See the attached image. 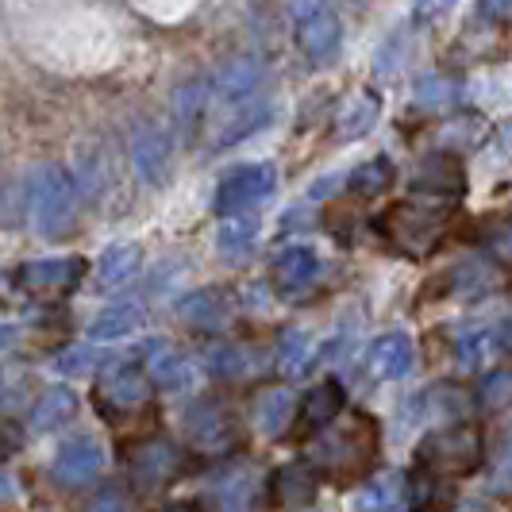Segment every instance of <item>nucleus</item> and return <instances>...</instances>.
<instances>
[{"instance_id":"obj_48","label":"nucleus","mask_w":512,"mask_h":512,"mask_svg":"<svg viewBox=\"0 0 512 512\" xmlns=\"http://www.w3.org/2000/svg\"><path fill=\"white\" fill-rule=\"evenodd\" d=\"M332 189H335V178H320L316 185H312V193H308V197H312V201H320V197H328Z\"/></svg>"},{"instance_id":"obj_8","label":"nucleus","mask_w":512,"mask_h":512,"mask_svg":"<svg viewBox=\"0 0 512 512\" xmlns=\"http://www.w3.org/2000/svg\"><path fill=\"white\" fill-rule=\"evenodd\" d=\"M185 436L205 455H224L239 443V428L220 401H197L185 409Z\"/></svg>"},{"instance_id":"obj_51","label":"nucleus","mask_w":512,"mask_h":512,"mask_svg":"<svg viewBox=\"0 0 512 512\" xmlns=\"http://www.w3.org/2000/svg\"><path fill=\"white\" fill-rule=\"evenodd\" d=\"M509 470V478H512V439L505 443V451H501V474Z\"/></svg>"},{"instance_id":"obj_2","label":"nucleus","mask_w":512,"mask_h":512,"mask_svg":"<svg viewBox=\"0 0 512 512\" xmlns=\"http://www.w3.org/2000/svg\"><path fill=\"white\" fill-rule=\"evenodd\" d=\"M451 224L447 201H397L378 216V235L401 255L424 258L436 251L439 235Z\"/></svg>"},{"instance_id":"obj_36","label":"nucleus","mask_w":512,"mask_h":512,"mask_svg":"<svg viewBox=\"0 0 512 512\" xmlns=\"http://www.w3.org/2000/svg\"><path fill=\"white\" fill-rule=\"evenodd\" d=\"M274 359H278V370L289 374V378L305 374L308 362H312V339H308L301 328H285V332L278 335V351H274Z\"/></svg>"},{"instance_id":"obj_28","label":"nucleus","mask_w":512,"mask_h":512,"mask_svg":"<svg viewBox=\"0 0 512 512\" xmlns=\"http://www.w3.org/2000/svg\"><path fill=\"white\" fill-rule=\"evenodd\" d=\"M212 497H216V509L220 512H247L258 497V474L251 466L228 470V474L216 482Z\"/></svg>"},{"instance_id":"obj_22","label":"nucleus","mask_w":512,"mask_h":512,"mask_svg":"<svg viewBox=\"0 0 512 512\" xmlns=\"http://www.w3.org/2000/svg\"><path fill=\"white\" fill-rule=\"evenodd\" d=\"M293 420H297V397H293V389L278 385V389H266L255 401V424L266 439H282L293 428Z\"/></svg>"},{"instance_id":"obj_34","label":"nucleus","mask_w":512,"mask_h":512,"mask_svg":"<svg viewBox=\"0 0 512 512\" xmlns=\"http://www.w3.org/2000/svg\"><path fill=\"white\" fill-rule=\"evenodd\" d=\"M208 97H212V89H208L205 77H189V81L178 89V97H174V112H178V128H181L185 139H193V135H197V124H201V116H205Z\"/></svg>"},{"instance_id":"obj_20","label":"nucleus","mask_w":512,"mask_h":512,"mask_svg":"<svg viewBox=\"0 0 512 512\" xmlns=\"http://www.w3.org/2000/svg\"><path fill=\"white\" fill-rule=\"evenodd\" d=\"M316 489H320V474L308 462H289V466H282L270 478V497L282 509H305V505H312Z\"/></svg>"},{"instance_id":"obj_31","label":"nucleus","mask_w":512,"mask_h":512,"mask_svg":"<svg viewBox=\"0 0 512 512\" xmlns=\"http://www.w3.org/2000/svg\"><path fill=\"white\" fill-rule=\"evenodd\" d=\"M489 135L486 120L474 112H459V116H447L443 124H439V147L447 154H459V151H474L482 139Z\"/></svg>"},{"instance_id":"obj_14","label":"nucleus","mask_w":512,"mask_h":512,"mask_svg":"<svg viewBox=\"0 0 512 512\" xmlns=\"http://www.w3.org/2000/svg\"><path fill=\"white\" fill-rule=\"evenodd\" d=\"M412 366H416V351H412L409 335L401 332H389L382 339H374V347L366 355V370L378 382H401V378L412 374Z\"/></svg>"},{"instance_id":"obj_10","label":"nucleus","mask_w":512,"mask_h":512,"mask_svg":"<svg viewBox=\"0 0 512 512\" xmlns=\"http://www.w3.org/2000/svg\"><path fill=\"white\" fill-rule=\"evenodd\" d=\"M270 282L278 289V297L285 301H297L305 297L312 285L320 282V258L312 247H285L282 255L274 258L270 266Z\"/></svg>"},{"instance_id":"obj_35","label":"nucleus","mask_w":512,"mask_h":512,"mask_svg":"<svg viewBox=\"0 0 512 512\" xmlns=\"http://www.w3.org/2000/svg\"><path fill=\"white\" fill-rule=\"evenodd\" d=\"M389 185H393V162L389 158H370V162H362L347 174V189L362 201L382 197Z\"/></svg>"},{"instance_id":"obj_33","label":"nucleus","mask_w":512,"mask_h":512,"mask_svg":"<svg viewBox=\"0 0 512 512\" xmlns=\"http://www.w3.org/2000/svg\"><path fill=\"white\" fill-rule=\"evenodd\" d=\"M74 412H77V397L70 389L54 385V389H47V393L39 397V405L31 409V432H54V428H62Z\"/></svg>"},{"instance_id":"obj_25","label":"nucleus","mask_w":512,"mask_h":512,"mask_svg":"<svg viewBox=\"0 0 512 512\" xmlns=\"http://www.w3.org/2000/svg\"><path fill=\"white\" fill-rule=\"evenodd\" d=\"M143 320H147V312L143 305H108L104 312H97L93 320H89V339L93 343H116V339H124V335H135L143 328Z\"/></svg>"},{"instance_id":"obj_16","label":"nucleus","mask_w":512,"mask_h":512,"mask_svg":"<svg viewBox=\"0 0 512 512\" xmlns=\"http://www.w3.org/2000/svg\"><path fill=\"white\" fill-rule=\"evenodd\" d=\"M81 270H85V262L74 255L35 258V262L20 266V278L16 282L24 285V289H31V293H62V289H74Z\"/></svg>"},{"instance_id":"obj_9","label":"nucleus","mask_w":512,"mask_h":512,"mask_svg":"<svg viewBox=\"0 0 512 512\" xmlns=\"http://www.w3.org/2000/svg\"><path fill=\"white\" fill-rule=\"evenodd\" d=\"M412 189L432 197V201H459L462 193H466V170H462L459 154H424L416 162V170H412Z\"/></svg>"},{"instance_id":"obj_19","label":"nucleus","mask_w":512,"mask_h":512,"mask_svg":"<svg viewBox=\"0 0 512 512\" xmlns=\"http://www.w3.org/2000/svg\"><path fill=\"white\" fill-rule=\"evenodd\" d=\"M147 382L154 385V389H166V393H178V389H185L189 385V378H193V362L181 355L174 343H151L147 347Z\"/></svg>"},{"instance_id":"obj_38","label":"nucleus","mask_w":512,"mask_h":512,"mask_svg":"<svg viewBox=\"0 0 512 512\" xmlns=\"http://www.w3.org/2000/svg\"><path fill=\"white\" fill-rule=\"evenodd\" d=\"M478 405L489 412L509 409L512 405V366H501V370H489L482 385H478Z\"/></svg>"},{"instance_id":"obj_7","label":"nucleus","mask_w":512,"mask_h":512,"mask_svg":"<svg viewBox=\"0 0 512 512\" xmlns=\"http://www.w3.org/2000/svg\"><path fill=\"white\" fill-rule=\"evenodd\" d=\"M128 474L135 489L143 493H154V489L170 486L181 474V451L162 436L139 439L128 451Z\"/></svg>"},{"instance_id":"obj_41","label":"nucleus","mask_w":512,"mask_h":512,"mask_svg":"<svg viewBox=\"0 0 512 512\" xmlns=\"http://www.w3.org/2000/svg\"><path fill=\"white\" fill-rule=\"evenodd\" d=\"M405 54H409V47H405V31H397V35H389L382 47H378L374 70H378V74H397L401 62H405Z\"/></svg>"},{"instance_id":"obj_5","label":"nucleus","mask_w":512,"mask_h":512,"mask_svg":"<svg viewBox=\"0 0 512 512\" xmlns=\"http://www.w3.org/2000/svg\"><path fill=\"white\" fill-rule=\"evenodd\" d=\"M274 185H278V170H274L270 162L235 166V170H228V174L220 178V185H216V193H212V212H216L220 220L239 216V212H251V208H258L274 193Z\"/></svg>"},{"instance_id":"obj_6","label":"nucleus","mask_w":512,"mask_h":512,"mask_svg":"<svg viewBox=\"0 0 512 512\" xmlns=\"http://www.w3.org/2000/svg\"><path fill=\"white\" fill-rule=\"evenodd\" d=\"M293 39L305 58L328 62L343 47V20L328 0H293Z\"/></svg>"},{"instance_id":"obj_43","label":"nucleus","mask_w":512,"mask_h":512,"mask_svg":"<svg viewBox=\"0 0 512 512\" xmlns=\"http://www.w3.org/2000/svg\"><path fill=\"white\" fill-rule=\"evenodd\" d=\"M478 20L482 24H509L512 0H478Z\"/></svg>"},{"instance_id":"obj_27","label":"nucleus","mask_w":512,"mask_h":512,"mask_svg":"<svg viewBox=\"0 0 512 512\" xmlns=\"http://www.w3.org/2000/svg\"><path fill=\"white\" fill-rule=\"evenodd\" d=\"M462 97V85L459 77L451 74H424L416 85H412V104L416 112H428V116H443L451 112Z\"/></svg>"},{"instance_id":"obj_18","label":"nucleus","mask_w":512,"mask_h":512,"mask_svg":"<svg viewBox=\"0 0 512 512\" xmlns=\"http://www.w3.org/2000/svg\"><path fill=\"white\" fill-rule=\"evenodd\" d=\"M181 320L197 332H224L231 320V297L224 289H197L178 305Z\"/></svg>"},{"instance_id":"obj_13","label":"nucleus","mask_w":512,"mask_h":512,"mask_svg":"<svg viewBox=\"0 0 512 512\" xmlns=\"http://www.w3.org/2000/svg\"><path fill=\"white\" fill-rule=\"evenodd\" d=\"M101 466H104L101 443L89 436H77L70 443H62V451L54 459V478L62 486H85V482H93L101 474Z\"/></svg>"},{"instance_id":"obj_46","label":"nucleus","mask_w":512,"mask_h":512,"mask_svg":"<svg viewBox=\"0 0 512 512\" xmlns=\"http://www.w3.org/2000/svg\"><path fill=\"white\" fill-rule=\"evenodd\" d=\"M493 339H497V347L512 351V312L505 316V320H501V324H497V335H493Z\"/></svg>"},{"instance_id":"obj_26","label":"nucleus","mask_w":512,"mask_h":512,"mask_svg":"<svg viewBox=\"0 0 512 512\" xmlns=\"http://www.w3.org/2000/svg\"><path fill=\"white\" fill-rule=\"evenodd\" d=\"M343 412V385L339 382H320L297 409V420L305 432H324L328 424H335V416Z\"/></svg>"},{"instance_id":"obj_15","label":"nucleus","mask_w":512,"mask_h":512,"mask_svg":"<svg viewBox=\"0 0 512 512\" xmlns=\"http://www.w3.org/2000/svg\"><path fill=\"white\" fill-rule=\"evenodd\" d=\"M378 120H382V93L378 89H359L335 112V139L339 143H355V139L378 128Z\"/></svg>"},{"instance_id":"obj_17","label":"nucleus","mask_w":512,"mask_h":512,"mask_svg":"<svg viewBox=\"0 0 512 512\" xmlns=\"http://www.w3.org/2000/svg\"><path fill=\"white\" fill-rule=\"evenodd\" d=\"M147 397H151V382L135 362H116L101 378V401L112 409H139L147 405Z\"/></svg>"},{"instance_id":"obj_45","label":"nucleus","mask_w":512,"mask_h":512,"mask_svg":"<svg viewBox=\"0 0 512 512\" xmlns=\"http://www.w3.org/2000/svg\"><path fill=\"white\" fill-rule=\"evenodd\" d=\"M89 512H128V501H124V493H120V489H104V493L93 497Z\"/></svg>"},{"instance_id":"obj_24","label":"nucleus","mask_w":512,"mask_h":512,"mask_svg":"<svg viewBox=\"0 0 512 512\" xmlns=\"http://www.w3.org/2000/svg\"><path fill=\"white\" fill-rule=\"evenodd\" d=\"M455 505V489L443 478L428 474V470H412V478L405 482V509L409 512H451Z\"/></svg>"},{"instance_id":"obj_30","label":"nucleus","mask_w":512,"mask_h":512,"mask_svg":"<svg viewBox=\"0 0 512 512\" xmlns=\"http://www.w3.org/2000/svg\"><path fill=\"white\" fill-rule=\"evenodd\" d=\"M355 512H409L405 509V478L382 474L370 486H362L355 493Z\"/></svg>"},{"instance_id":"obj_29","label":"nucleus","mask_w":512,"mask_h":512,"mask_svg":"<svg viewBox=\"0 0 512 512\" xmlns=\"http://www.w3.org/2000/svg\"><path fill=\"white\" fill-rule=\"evenodd\" d=\"M258 243V216L255 212H239V216H228L220 231H216V247L220 255L231 258V262H243V258L255 251Z\"/></svg>"},{"instance_id":"obj_32","label":"nucleus","mask_w":512,"mask_h":512,"mask_svg":"<svg viewBox=\"0 0 512 512\" xmlns=\"http://www.w3.org/2000/svg\"><path fill=\"white\" fill-rule=\"evenodd\" d=\"M205 362L208 374L220 378V382H239V378H247L255 370V355L243 343H216V347H208Z\"/></svg>"},{"instance_id":"obj_21","label":"nucleus","mask_w":512,"mask_h":512,"mask_svg":"<svg viewBox=\"0 0 512 512\" xmlns=\"http://www.w3.org/2000/svg\"><path fill=\"white\" fill-rule=\"evenodd\" d=\"M266 120H270V104L251 97V101H235L231 104V112L220 120V128L212 135V147L216 151H224V147H235V143H243L247 135H255L258 128H266Z\"/></svg>"},{"instance_id":"obj_44","label":"nucleus","mask_w":512,"mask_h":512,"mask_svg":"<svg viewBox=\"0 0 512 512\" xmlns=\"http://www.w3.org/2000/svg\"><path fill=\"white\" fill-rule=\"evenodd\" d=\"M20 447H24V432H20L12 420H0V462L12 459Z\"/></svg>"},{"instance_id":"obj_40","label":"nucleus","mask_w":512,"mask_h":512,"mask_svg":"<svg viewBox=\"0 0 512 512\" xmlns=\"http://www.w3.org/2000/svg\"><path fill=\"white\" fill-rule=\"evenodd\" d=\"M443 289H462L466 297H474V293L493 289V278H489V270L482 262H459V266L447 274V285H443Z\"/></svg>"},{"instance_id":"obj_12","label":"nucleus","mask_w":512,"mask_h":512,"mask_svg":"<svg viewBox=\"0 0 512 512\" xmlns=\"http://www.w3.org/2000/svg\"><path fill=\"white\" fill-rule=\"evenodd\" d=\"M262 81H266V66L258 62V58H228L220 70H216V77L208 81V89L220 97V101H251V97H258V89H262Z\"/></svg>"},{"instance_id":"obj_49","label":"nucleus","mask_w":512,"mask_h":512,"mask_svg":"<svg viewBox=\"0 0 512 512\" xmlns=\"http://www.w3.org/2000/svg\"><path fill=\"white\" fill-rule=\"evenodd\" d=\"M16 343V328H8V324H0V351H8Z\"/></svg>"},{"instance_id":"obj_37","label":"nucleus","mask_w":512,"mask_h":512,"mask_svg":"<svg viewBox=\"0 0 512 512\" xmlns=\"http://www.w3.org/2000/svg\"><path fill=\"white\" fill-rule=\"evenodd\" d=\"M493 347H497L493 332H489V328H474V332H466L455 339V359H459V366H466V370H482L489 362V355H493Z\"/></svg>"},{"instance_id":"obj_3","label":"nucleus","mask_w":512,"mask_h":512,"mask_svg":"<svg viewBox=\"0 0 512 512\" xmlns=\"http://www.w3.org/2000/svg\"><path fill=\"white\" fill-rule=\"evenodd\" d=\"M27 212L39 235H62L74 228L77 216V181L58 162L39 166L27 178Z\"/></svg>"},{"instance_id":"obj_50","label":"nucleus","mask_w":512,"mask_h":512,"mask_svg":"<svg viewBox=\"0 0 512 512\" xmlns=\"http://www.w3.org/2000/svg\"><path fill=\"white\" fill-rule=\"evenodd\" d=\"M162 512H201V505H193V501H174V505H166Z\"/></svg>"},{"instance_id":"obj_11","label":"nucleus","mask_w":512,"mask_h":512,"mask_svg":"<svg viewBox=\"0 0 512 512\" xmlns=\"http://www.w3.org/2000/svg\"><path fill=\"white\" fill-rule=\"evenodd\" d=\"M131 162H135L139 178L151 181V185H158L170 174V135L154 120H139L131 128Z\"/></svg>"},{"instance_id":"obj_42","label":"nucleus","mask_w":512,"mask_h":512,"mask_svg":"<svg viewBox=\"0 0 512 512\" xmlns=\"http://www.w3.org/2000/svg\"><path fill=\"white\" fill-rule=\"evenodd\" d=\"M451 4H455V0H412L409 20H412L416 27L436 24V20H443V16L451 12Z\"/></svg>"},{"instance_id":"obj_4","label":"nucleus","mask_w":512,"mask_h":512,"mask_svg":"<svg viewBox=\"0 0 512 512\" xmlns=\"http://www.w3.org/2000/svg\"><path fill=\"white\" fill-rule=\"evenodd\" d=\"M482 466V432L474 424H447L420 439L416 470H428L436 478H466Z\"/></svg>"},{"instance_id":"obj_23","label":"nucleus","mask_w":512,"mask_h":512,"mask_svg":"<svg viewBox=\"0 0 512 512\" xmlns=\"http://www.w3.org/2000/svg\"><path fill=\"white\" fill-rule=\"evenodd\" d=\"M143 266V247L139 243H108L97 258V285L101 289H120L128 285Z\"/></svg>"},{"instance_id":"obj_1","label":"nucleus","mask_w":512,"mask_h":512,"mask_svg":"<svg viewBox=\"0 0 512 512\" xmlns=\"http://www.w3.org/2000/svg\"><path fill=\"white\" fill-rule=\"evenodd\" d=\"M378 451H382V432L374 424V416L366 412H351L347 424H328L316 443H312V470L320 478H332L339 486L347 482H359L362 474L374 470L378 462Z\"/></svg>"},{"instance_id":"obj_47","label":"nucleus","mask_w":512,"mask_h":512,"mask_svg":"<svg viewBox=\"0 0 512 512\" xmlns=\"http://www.w3.org/2000/svg\"><path fill=\"white\" fill-rule=\"evenodd\" d=\"M497 255H501L512 266V224L505 231H501V239H497Z\"/></svg>"},{"instance_id":"obj_39","label":"nucleus","mask_w":512,"mask_h":512,"mask_svg":"<svg viewBox=\"0 0 512 512\" xmlns=\"http://www.w3.org/2000/svg\"><path fill=\"white\" fill-rule=\"evenodd\" d=\"M101 359H104V355L93 347V343H77V347L58 351L54 370H58V374H70V378H81V374H93V370L101 366Z\"/></svg>"}]
</instances>
